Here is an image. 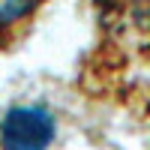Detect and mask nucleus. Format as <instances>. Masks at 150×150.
I'll return each mask as SVG.
<instances>
[{
    "label": "nucleus",
    "mask_w": 150,
    "mask_h": 150,
    "mask_svg": "<svg viewBox=\"0 0 150 150\" xmlns=\"http://www.w3.org/2000/svg\"><path fill=\"white\" fill-rule=\"evenodd\" d=\"M99 12L105 36L117 45L132 48L144 60L147 51V0H90Z\"/></svg>",
    "instance_id": "2"
},
{
    "label": "nucleus",
    "mask_w": 150,
    "mask_h": 150,
    "mask_svg": "<svg viewBox=\"0 0 150 150\" xmlns=\"http://www.w3.org/2000/svg\"><path fill=\"white\" fill-rule=\"evenodd\" d=\"M54 135V117L42 105H15L0 120V150H48Z\"/></svg>",
    "instance_id": "1"
},
{
    "label": "nucleus",
    "mask_w": 150,
    "mask_h": 150,
    "mask_svg": "<svg viewBox=\"0 0 150 150\" xmlns=\"http://www.w3.org/2000/svg\"><path fill=\"white\" fill-rule=\"evenodd\" d=\"M48 0H0V51L18 45L30 33Z\"/></svg>",
    "instance_id": "3"
}]
</instances>
